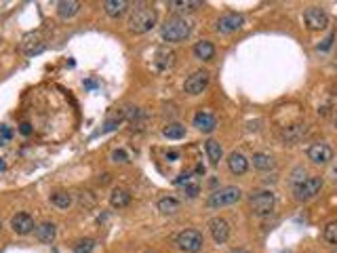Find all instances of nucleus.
Segmentation results:
<instances>
[{
    "mask_svg": "<svg viewBox=\"0 0 337 253\" xmlns=\"http://www.w3.org/2000/svg\"><path fill=\"white\" fill-rule=\"evenodd\" d=\"M156 19H158L156 9H152V7H139L129 17V30L133 34H146V32H150L156 26Z\"/></svg>",
    "mask_w": 337,
    "mask_h": 253,
    "instance_id": "1",
    "label": "nucleus"
},
{
    "mask_svg": "<svg viewBox=\"0 0 337 253\" xmlns=\"http://www.w3.org/2000/svg\"><path fill=\"white\" fill-rule=\"evenodd\" d=\"M161 34H163V40L167 42H182L192 34V21H188L186 17H175V19H169L163 26Z\"/></svg>",
    "mask_w": 337,
    "mask_h": 253,
    "instance_id": "2",
    "label": "nucleus"
},
{
    "mask_svg": "<svg viewBox=\"0 0 337 253\" xmlns=\"http://www.w3.org/2000/svg\"><path fill=\"white\" fill-rule=\"evenodd\" d=\"M242 198V190L236 188V186H226V188L215 190L209 196V207L217 209V207H228V205H234Z\"/></svg>",
    "mask_w": 337,
    "mask_h": 253,
    "instance_id": "3",
    "label": "nucleus"
},
{
    "mask_svg": "<svg viewBox=\"0 0 337 253\" xmlns=\"http://www.w3.org/2000/svg\"><path fill=\"white\" fill-rule=\"evenodd\" d=\"M175 243L186 253H198L205 245V239H203V234L198 230H184V232L177 234Z\"/></svg>",
    "mask_w": 337,
    "mask_h": 253,
    "instance_id": "4",
    "label": "nucleus"
},
{
    "mask_svg": "<svg viewBox=\"0 0 337 253\" xmlns=\"http://www.w3.org/2000/svg\"><path fill=\"white\" fill-rule=\"evenodd\" d=\"M274 194L270 190H261V192H255L249 200V205H251V211L255 215H268L272 209H274Z\"/></svg>",
    "mask_w": 337,
    "mask_h": 253,
    "instance_id": "5",
    "label": "nucleus"
},
{
    "mask_svg": "<svg viewBox=\"0 0 337 253\" xmlns=\"http://www.w3.org/2000/svg\"><path fill=\"white\" fill-rule=\"evenodd\" d=\"M323 188V177H306L301 183H295V198L297 200H310Z\"/></svg>",
    "mask_w": 337,
    "mask_h": 253,
    "instance_id": "6",
    "label": "nucleus"
},
{
    "mask_svg": "<svg viewBox=\"0 0 337 253\" xmlns=\"http://www.w3.org/2000/svg\"><path fill=\"white\" fill-rule=\"evenodd\" d=\"M244 26V17L240 13H226L215 21V30L219 34H232Z\"/></svg>",
    "mask_w": 337,
    "mask_h": 253,
    "instance_id": "7",
    "label": "nucleus"
},
{
    "mask_svg": "<svg viewBox=\"0 0 337 253\" xmlns=\"http://www.w3.org/2000/svg\"><path fill=\"white\" fill-rule=\"evenodd\" d=\"M304 21L310 30H325L329 26V15L321 7H310L304 13Z\"/></svg>",
    "mask_w": 337,
    "mask_h": 253,
    "instance_id": "8",
    "label": "nucleus"
},
{
    "mask_svg": "<svg viewBox=\"0 0 337 253\" xmlns=\"http://www.w3.org/2000/svg\"><path fill=\"white\" fill-rule=\"evenodd\" d=\"M207 84H209V72L198 70V72H194V74H190V76L186 78L184 89H186V93H190V95H198V93H203V91L207 89Z\"/></svg>",
    "mask_w": 337,
    "mask_h": 253,
    "instance_id": "9",
    "label": "nucleus"
},
{
    "mask_svg": "<svg viewBox=\"0 0 337 253\" xmlns=\"http://www.w3.org/2000/svg\"><path fill=\"white\" fill-rule=\"evenodd\" d=\"M308 158L314 165H329L333 160V150L327 144H312L308 148Z\"/></svg>",
    "mask_w": 337,
    "mask_h": 253,
    "instance_id": "10",
    "label": "nucleus"
},
{
    "mask_svg": "<svg viewBox=\"0 0 337 253\" xmlns=\"http://www.w3.org/2000/svg\"><path fill=\"white\" fill-rule=\"evenodd\" d=\"M209 230H211V236L215 243H226L228 236H230V224L226 222L223 217H213L209 222Z\"/></svg>",
    "mask_w": 337,
    "mask_h": 253,
    "instance_id": "11",
    "label": "nucleus"
},
{
    "mask_svg": "<svg viewBox=\"0 0 337 253\" xmlns=\"http://www.w3.org/2000/svg\"><path fill=\"white\" fill-rule=\"evenodd\" d=\"M11 228L17 232V234H30L34 228V219L30 213H17L13 219H11Z\"/></svg>",
    "mask_w": 337,
    "mask_h": 253,
    "instance_id": "12",
    "label": "nucleus"
},
{
    "mask_svg": "<svg viewBox=\"0 0 337 253\" xmlns=\"http://www.w3.org/2000/svg\"><path fill=\"white\" fill-rule=\"evenodd\" d=\"M21 47L26 51V55H38V53H42V51H44V42L40 38V32L28 34V36L24 38V42H21Z\"/></svg>",
    "mask_w": 337,
    "mask_h": 253,
    "instance_id": "13",
    "label": "nucleus"
},
{
    "mask_svg": "<svg viewBox=\"0 0 337 253\" xmlns=\"http://www.w3.org/2000/svg\"><path fill=\"white\" fill-rule=\"evenodd\" d=\"M154 65H156V70H161V72L169 70V67L175 65V53L169 49H165V47L158 49L156 55H154Z\"/></svg>",
    "mask_w": 337,
    "mask_h": 253,
    "instance_id": "14",
    "label": "nucleus"
},
{
    "mask_svg": "<svg viewBox=\"0 0 337 253\" xmlns=\"http://www.w3.org/2000/svg\"><path fill=\"white\" fill-rule=\"evenodd\" d=\"M34 232H36V239L44 245H51L53 241H55V234H57V228L53 222H42L38 224L36 228H34Z\"/></svg>",
    "mask_w": 337,
    "mask_h": 253,
    "instance_id": "15",
    "label": "nucleus"
},
{
    "mask_svg": "<svg viewBox=\"0 0 337 253\" xmlns=\"http://www.w3.org/2000/svg\"><path fill=\"white\" fill-rule=\"evenodd\" d=\"M194 127H196L198 131H203V133H211L217 127V121H215V116L209 114V112H198L196 116H194Z\"/></svg>",
    "mask_w": 337,
    "mask_h": 253,
    "instance_id": "16",
    "label": "nucleus"
},
{
    "mask_svg": "<svg viewBox=\"0 0 337 253\" xmlns=\"http://www.w3.org/2000/svg\"><path fill=\"white\" fill-rule=\"evenodd\" d=\"M228 167L234 175H242V173H246V169H249V160H246L240 152H232V154L228 156Z\"/></svg>",
    "mask_w": 337,
    "mask_h": 253,
    "instance_id": "17",
    "label": "nucleus"
},
{
    "mask_svg": "<svg viewBox=\"0 0 337 253\" xmlns=\"http://www.w3.org/2000/svg\"><path fill=\"white\" fill-rule=\"evenodd\" d=\"M131 202V192L127 188H114L112 194H110V205L114 209H122V207H127Z\"/></svg>",
    "mask_w": 337,
    "mask_h": 253,
    "instance_id": "18",
    "label": "nucleus"
},
{
    "mask_svg": "<svg viewBox=\"0 0 337 253\" xmlns=\"http://www.w3.org/2000/svg\"><path fill=\"white\" fill-rule=\"evenodd\" d=\"M308 133V127L306 125H291L287 129H282V140H285L287 144H295L299 142L304 135Z\"/></svg>",
    "mask_w": 337,
    "mask_h": 253,
    "instance_id": "19",
    "label": "nucleus"
},
{
    "mask_svg": "<svg viewBox=\"0 0 337 253\" xmlns=\"http://www.w3.org/2000/svg\"><path fill=\"white\" fill-rule=\"evenodd\" d=\"M78 11H80V3H76V0H61V3H57V13L61 19H70Z\"/></svg>",
    "mask_w": 337,
    "mask_h": 253,
    "instance_id": "20",
    "label": "nucleus"
},
{
    "mask_svg": "<svg viewBox=\"0 0 337 253\" xmlns=\"http://www.w3.org/2000/svg\"><path fill=\"white\" fill-rule=\"evenodd\" d=\"M194 55L203 61H209V59H213V55H215V47H213V42H209V40H200V42L194 44Z\"/></svg>",
    "mask_w": 337,
    "mask_h": 253,
    "instance_id": "21",
    "label": "nucleus"
},
{
    "mask_svg": "<svg viewBox=\"0 0 337 253\" xmlns=\"http://www.w3.org/2000/svg\"><path fill=\"white\" fill-rule=\"evenodd\" d=\"M103 9H105V13H108L110 17H120L122 13L129 9V3H127V0H105Z\"/></svg>",
    "mask_w": 337,
    "mask_h": 253,
    "instance_id": "22",
    "label": "nucleus"
},
{
    "mask_svg": "<svg viewBox=\"0 0 337 253\" xmlns=\"http://www.w3.org/2000/svg\"><path fill=\"white\" fill-rule=\"evenodd\" d=\"M253 167L259 169V171H270V169H274V158L270 154H263V152H255Z\"/></svg>",
    "mask_w": 337,
    "mask_h": 253,
    "instance_id": "23",
    "label": "nucleus"
},
{
    "mask_svg": "<svg viewBox=\"0 0 337 253\" xmlns=\"http://www.w3.org/2000/svg\"><path fill=\"white\" fill-rule=\"evenodd\" d=\"M205 150H207V156H209V160H211L213 165H217V163L221 160L223 150H221V144H219V142L209 140V142L205 144Z\"/></svg>",
    "mask_w": 337,
    "mask_h": 253,
    "instance_id": "24",
    "label": "nucleus"
},
{
    "mask_svg": "<svg viewBox=\"0 0 337 253\" xmlns=\"http://www.w3.org/2000/svg\"><path fill=\"white\" fill-rule=\"evenodd\" d=\"M158 211H161L163 215H173V213L179 211V200H175L171 196L161 198V200H158Z\"/></svg>",
    "mask_w": 337,
    "mask_h": 253,
    "instance_id": "25",
    "label": "nucleus"
},
{
    "mask_svg": "<svg viewBox=\"0 0 337 253\" xmlns=\"http://www.w3.org/2000/svg\"><path fill=\"white\" fill-rule=\"evenodd\" d=\"M169 7L173 11H179V13H192V11H196L200 7V3H196V0H175V3H169Z\"/></svg>",
    "mask_w": 337,
    "mask_h": 253,
    "instance_id": "26",
    "label": "nucleus"
},
{
    "mask_svg": "<svg viewBox=\"0 0 337 253\" xmlns=\"http://www.w3.org/2000/svg\"><path fill=\"white\" fill-rule=\"evenodd\" d=\"M51 202L55 207L59 209H68L70 205H72V194H68V192H55V194H51Z\"/></svg>",
    "mask_w": 337,
    "mask_h": 253,
    "instance_id": "27",
    "label": "nucleus"
},
{
    "mask_svg": "<svg viewBox=\"0 0 337 253\" xmlns=\"http://www.w3.org/2000/svg\"><path fill=\"white\" fill-rule=\"evenodd\" d=\"M163 133H165V137H169V140H182L184 135H186V127L179 125V123H173V125L165 127Z\"/></svg>",
    "mask_w": 337,
    "mask_h": 253,
    "instance_id": "28",
    "label": "nucleus"
},
{
    "mask_svg": "<svg viewBox=\"0 0 337 253\" xmlns=\"http://www.w3.org/2000/svg\"><path fill=\"white\" fill-rule=\"evenodd\" d=\"M93 247H95V241L93 239H80L74 245V253H91Z\"/></svg>",
    "mask_w": 337,
    "mask_h": 253,
    "instance_id": "29",
    "label": "nucleus"
},
{
    "mask_svg": "<svg viewBox=\"0 0 337 253\" xmlns=\"http://www.w3.org/2000/svg\"><path fill=\"white\" fill-rule=\"evenodd\" d=\"M325 239L333 245H337V222H329L325 228Z\"/></svg>",
    "mask_w": 337,
    "mask_h": 253,
    "instance_id": "30",
    "label": "nucleus"
},
{
    "mask_svg": "<svg viewBox=\"0 0 337 253\" xmlns=\"http://www.w3.org/2000/svg\"><path fill=\"white\" fill-rule=\"evenodd\" d=\"M122 118H125V116L118 114L116 118H110V121H105V125H103V129H101V131L105 133V131H112V129H116V127L122 123Z\"/></svg>",
    "mask_w": 337,
    "mask_h": 253,
    "instance_id": "31",
    "label": "nucleus"
},
{
    "mask_svg": "<svg viewBox=\"0 0 337 253\" xmlns=\"http://www.w3.org/2000/svg\"><path fill=\"white\" fill-rule=\"evenodd\" d=\"M333 40H335V34H329V36L318 44V51H329L331 49V44H333Z\"/></svg>",
    "mask_w": 337,
    "mask_h": 253,
    "instance_id": "32",
    "label": "nucleus"
},
{
    "mask_svg": "<svg viewBox=\"0 0 337 253\" xmlns=\"http://www.w3.org/2000/svg\"><path fill=\"white\" fill-rule=\"evenodd\" d=\"M112 158H114L116 163H129V156H127L125 150H116L114 154H112Z\"/></svg>",
    "mask_w": 337,
    "mask_h": 253,
    "instance_id": "33",
    "label": "nucleus"
},
{
    "mask_svg": "<svg viewBox=\"0 0 337 253\" xmlns=\"http://www.w3.org/2000/svg\"><path fill=\"white\" fill-rule=\"evenodd\" d=\"M200 192V188H198V183H186V194L190 196V198H194Z\"/></svg>",
    "mask_w": 337,
    "mask_h": 253,
    "instance_id": "34",
    "label": "nucleus"
},
{
    "mask_svg": "<svg viewBox=\"0 0 337 253\" xmlns=\"http://www.w3.org/2000/svg\"><path fill=\"white\" fill-rule=\"evenodd\" d=\"M19 133H21V135H30V133H32V125H30V123H21V125H19Z\"/></svg>",
    "mask_w": 337,
    "mask_h": 253,
    "instance_id": "35",
    "label": "nucleus"
},
{
    "mask_svg": "<svg viewBox=\"0 0 337 253\" xmlns=\"http://www.w3.org/2000/svg\"><path fill=\"white\" fill-rule=\"evenodd\" d=\"M175 183H177V186H184V183H190V175H188V173H184V175H179V177H177V179H175Z\"/></svg>",
    "mask_w": 337,
    "mask_h": 253,
    "instance_id": "36",
    "label": "nucleus"
},
{
    "mask_svg": "<svg viewBox=\"0 0 337 253\" xmlns=\"http://www.w3.org/2000/svg\"><path fill=\"white\" fill-rule=\"evenodd\" d=\"M101 186H105V183H108L110 181V173H103V175H99V179H97Z\"/></svg>",
    "mask_w": 337,
    "mask_h": 253,
    "instance_id": "37",
    "label": "nucleus"
},
{
    "mask_svg": "<svg viewBox=\"0 0 337 253\" xmlns=\"http://www.w3.org/2000/svg\"><path fill=\"white\" fill-rule=\"evenodd\" d=\"M0 133H3V137H5V140H9V137H11V135H13L9 127H3V129H0Z\"/></svg>",
    "mask_w": 337,
    "mask_h": 253,
    "instance_id": "38",
    "label": "nucleus"
},
{
    "mask_svg": "<svg viewBox=\"0 0 337 253\" xmlns=\"http://www.w3.org/2000/svg\"><path fill=\"white\" fill-rule=\"evenodd\" d=\"M177 156H179V154H177V152H167V158H171V160H175Z\"/></svg>",
    "mask_w": 337,
    "mask_h": 253,
    "instance_id": "39",
    "label": "nucleus"
},
{
    "mask_svg": "<svg viewBox=\"0 0 337 253\" xmlns=\"http://www.w3.org/2000/svg\"><path fill=\"white\" fill-rule=\"evenodd\" d=\"M333 181H335V183H337V167H335V169H333Z\"/></svg>",
    "mask_w": 337,
    "mask_h": 253,
    "instance_id": "40",
    "label": "nucleus"
},
{
    "mask_svg": "<svg viewBox=\"0 0 337 253\" xmlns=\"http://www.w3.org/2000/svg\"><path fill=\"white\" fill-rule=\"evenodd\" d=\"M0 171H5V163H3V158H0Z\"/></svg>",
    "mask_w": 337,
    "mask_h": 253,
    "instance_id": "41",
    "label": "nucleus"
},
{
    "mask_svg": "<svg viewBox=\"0 0 337 253\" xmlns=\"http://www.w3.org/2000/svg\"><path fill=\"white\" fill-rule=\"evenodd\" d=\"M232 253H249V251H240V249H238V251H232Z\"/></svg>",
    "mask_w": 337,
    "mask_h": 253,
    "instance_id": "42",
    "label": "nucleus"
},
{
    "mask_svg": "<svg viewBox=\"0 0 337 253\" xmlns=\"http://www.w3.org/2000/svg\"><path fill=\"white\" fill-rule=\"evenodd\" d=\"M335 129H337V121H335Z\"/></svg>",
    "mask_w": 337,
    "mask_h": 253,
    "instance_id": "43",
    "label": "nucleus"
},
{
    "mask_svg": "<svg viewBox=\"0 0 337 253\" xmlns=\"http://www.w3.org/2000/svg\"><path fill=\"white\" fill-rule=\"evenodd\" d=\"M0 228H3V224H0Z\"/></svg>",
    "mask_w": 337,
    "mask_h": 253,
    "instance_id": "44",
    "label": "nucleus"
}]
</instances>
